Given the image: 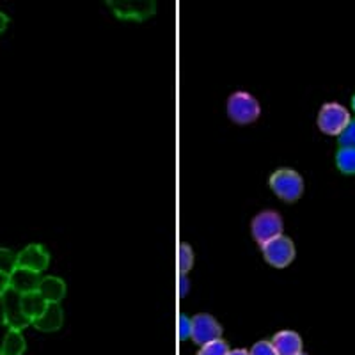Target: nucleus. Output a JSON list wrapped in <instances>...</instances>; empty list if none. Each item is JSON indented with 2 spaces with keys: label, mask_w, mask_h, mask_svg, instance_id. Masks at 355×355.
Here are the masks:
<instances>
[{
  "label": "nucleus",
  "mask_w": 355,
  "mask_h": 355,
  "mask_svg": "<svg viewBox=\"0 0 355 355\" xmlns=\"http://www.w3.org/2000/svg\"><path fill=\"white\" fill-rule=\"evenodd\" d=\"M0 355H4V352H2V348H0Z\"/></svg>",
  "instance_id": "obj_29"
},
{
  "label": "nucleus",
  "mask_w": 355,
  "mask_h": 355,
  "mask_svg": "<svg viewBox=\"0 0 355 355\" xmlns=\"http://www.w3.org/2000/svg\"><path fill=\"white\" fill-rule=\"evenodd\" d=\"M20 304H21V311H24V315L31 320V323L34 320L40 318L41 315L44 313L49 302L43 299L40 295V291H33V293L27 295H20Z\"/></svg>",
  "instance_id": "obj_14"
},
{
  "label": "nucleus",
  "mask_w": 355,
  "mask_h": 355,
  "mask_svg": "<svg viewBox=\"0 0 355 355\" xmlns=\"http://www.w3.org/2000/svg\"><path fill=\"white\" fill-rule=\"evenodd\" d=\"M227 355H249V352L243 350V348H236V350H230Z\"/></svg>",
  "instance_id": "obj_27"
},
{
  "label": "nucleus",
  "mask_w": 355,
  "mask_h": 355,
  "mask_svg": "<svg viewBox=\"0 0 355 355\" xmlns=\"http://www.w3.org/2000/svg\"><path fill=\"white\" fill-rule=\"evenodd\" d=\"M6 325V304H4V297H0V327H4Z\"/></svg>",
  "instance_id": "obj_25"
},
{
  "label": "nucleus",
  "mask_w": 355,
  "mask_h": 355,
  "mask_svg": "<svg viewBox=\"0 0 355 355\" xmlns=\"http://www.w3.org/2000/svg\"><path fill=\"white\" fill-rule=\"evenodd\" d=\"M352 107H354V112H355V94H354V98H352Z\"/></svg>",
  "instance_id": "obj_28"
},
{
  "label": "nucleus",
  "mask_w": 355,
  "mask_h": 355,
  "mask_svg": "<svg viewBox=\"0 0 355 355\" xmlns=\"http://www.w3.org/2000/svg\"><path fill=\"white\" fill-rule=\"evenodd\" d=\"M277 355H299L302 354V338L295 331H281L272 338Z\"/></svg>",
  "instance_id": "obj_12"
},
{
  "label": "nucleus",
  "mask_w": 355,
  "mask_h": 355,
  "mask_svg": "<svg viewBox=\"0 0 355 355\" xmlns=\"http://www.w3.org/2000/svg\"><path fill=\"white\" fill-rule=\"evenodd\" d=\"M222 327L220 323L211 315L199 313L192 318V341L198 343L199 347L206 343H211L215 339H220Z\"/></svg>",
  "instance_id": "obj_8"
},
{
  "label": "nucleus",
  "mask_w": 355,
  "mask_h": 355,
  "mask_svg": "<svg viewBox=\"0 0 355 355\" xmlns=\"http://www.w3.org/2000/svg\"><path fill=\"white\" fill-rule=\"evenodd\" d=\"M341 148H354L355 150V119L343 130V133L338 137Z\"/></svg>",
  "instance_id": "obj_20"
},
{
  "label": "nucleus",
  "mask_w": 355,
  "mask_h": 355,
  "mask_svg": "<svg viewBox=\"0 0 355 355\" xmlns=\"http://www.w3.org/2000/svg\"><path fill=\"white\" fill-rule=\"evenodd\" d=\"M192 338V318H189L187 315L180 316V339L185 341V339Z\"/></svg>",
  "instance_id": "obj_22"
},
{
  "label": "nucleus",
  "mask_w": 355,
  "mask_h": 355,
  "mask_svg": "<svg viewBox=\"0 0 355 355\" xmlns=\"http://www.w3.org/2000/svg\"><path fill=\"white\" fill-rule=\"evenodd\" d=\"M43 275L36 274V272L25 270V268H17L11 274V290L17 291L18 295H27L37 291L41 284Z\"/></svg>",
  "instance_id": "obj_11"
},
{
  "label": "nucleus",
  "mask_w": 355,
  "mask_h": 355,
  "mask_svg": "<svg viewBox=\"0 0 355 355\" xmlns=\"http://www.w3.org/2000/svg\"><path fill=\"white\" fill-rule=\"evenodd\" d=\"M249 355H277V352H275L272 341H266V339H263V341L254 343V347L250 348Z\"/></svg>",
  "instance_id": "obj_21"
},
{
  "label": "nucleus",
  "mask_w": 355,
  "mask_h": 355,
  "mask_svg": "<svg viewBox=\"0 0 355 355\" xmlns=\"http://www.w3.org/2000/svg\"><path fill=\"white\" fill-rule=\"evenodd\" d=\"M230 352V345L224 339H215L211 343H206L199 348L198 355H227Z\"/></svg>",
  "instance_id": "obj_18"
},
{
  "label": "nucleus",
  "mask_w": 355,
  "mask_h": 355,
  "mask_svg": "<svg viewBox=\"0 0 355 355\" xmlns=\"http://www.w3.org/2000/svg\"><path fill=\"white\" fill-rule=\"evenodd\" d=\"M192 266H194V250L189 243H182L180 247V272L182 275H187V272L192 270Z\"/></svg>",
  "instance_id": "obj_19"
},
{
  "label": "nucleus",
  "mask_w": 355,
  "mask_h": 355,
  "mask_svg": "<svg viewBox=\"0 0 355 355\" xmlns=\"http://www.w3.org/2000/svg\"><path fill=\"white\" fill-rule=\"evenodd\" d=\"M4 304H6V325L8 329H12V331H25L27 327H31L33 323L27 316L24 315L20 304V295L17 291L9 290L8 293L4 295Z\"/></svg>",
  "instance_id": "obj_9"
},
{
  "label": "nucleus",
  "mask_w": 355,
  "mask_h": 355,
  "mask_svg": "<svg viewBox=\"0 0 355 355\" xmlns=\"http://www.w3.org/2000/svg\"><path fill=\"white\" fill-rule=\"evenodd\" d=\"M11 290V275L0 272V297H4Z\"/></svg>",
  "instance_id": "obj_23"
},
{
  "label": "nucleus",
  "mask_w": 355,
  "mask_h": 355,
  "mask_svg": "<svg viewBox=\"0 0 355 355\" xmlns=\"http://www.w3.org/2000/svg\"><path fill=\"white\" fill-rule=\"evenodd\" d=\"M50 254L41 243H31L25 249H21L17 254V268H25V270L41 274L49 268Z\"/></svg>",
  "instance_id": "obj_7"
},
{
  "label": "nucleus",
  "mask_w": 355,
  "mask_h": 355,
  "mask_svg": "<svg viewBox=\"0 0 355 355\" xmlns=\"http://www.w3.org/2000/svg\"><path fill=\"white\" fill-rule=\"evenodd\" d=\"M268 185H270L272 192L279 199H283L286 202L297 201L304 192L302 176L297 171L288 169V167H283V169H277L275 173H272Z\"/></svg>",
  "instance_id": "obj_1"
},
{
  "label": "nucleus",
  "mask_w": 355,
  "mask_h": 355,
  "mask_svg": "<svg viewBox=\"0 0 355 355\" xmlns=\"http://www.w3.org/2000/svg\"><path fill=\"white\" fill-rule=\"evenodd\" d=\"M8 25H9V17L6 15V12L0 11V34L4 33L6 28H8Z\"/></svg>",
  "instance_id": "obj_26"
},
{
  "label": "nucleus",
  "mask_w": 355,
  "mask_h": 355,
  "mask_svg": "<svg viewBox=\"0 0 355 355\" xmlns=\"http://www.w3.org/2000/svg\"><path fill=\"white\" fill-rule=\"evenodd\" d=\"M17 270V254L8 247H0V272L11 275Z\"/></svg>",
  "instance_id": "obj_17"
},
{
  "label": "nucleus",
  "mask_w": 355,
  "mask_h": 355,
  "mask_svg": "<svg viewBox=\"0 0 355 355\" xmlns=\"http://www.w3.org/2000/svg\"><path fill=\"white\" fill-rule=\"evenodd\" d=\"M64 323V311L61 304H49L43 315L33 322V327L40 332H55Z\"/></svg>",
  "instance_id": "obj_10"
},
{
  "label": "nucleus",
  "mask_w": 355,
  "mask_h": 355,
  "mask_svg": "<svg viewBox=\"0 0 355 355\" xmlns=\"http://www.w3.org/2000/svg\"><path fill=\"white\" fill-rule=\"evenodd\" d=\"M119 20L126 21H144L146 18L153 17L157 11V4L153 0H109L107 2Z\"/></svg>",
  "instance_id": "obj_3"
},
{
  "label": "nucleus",
  "mask_w": 355,
  "mask_h": 355,
  "mask_svg": "<svg viewBox=\"0 0 355 355\" xmlns=\"http://www.w3.org/2000/svg\"><path fill=\"white\" fill-rule=\"evenodd\" d=\"M37 291L49 304H59L66 297V283L55 275H44Z\"/></svg>",
  "instance_id": "obj_13"
},
{
  "label": "nucleus",
  "mask_w": 355,
  "mask_h": 355,
  "mask_svg": "<svg viewBox=\"0 0 355 355\" xmlns=\"http://www.w3.org/2000/svg\"><path fill=\"white\" fill-rule=\"evenodd\" d=\"M0 348H2L4 355H24L27 350V343H25V338L20 331L8 329V334L4 336V341H2Z\"/></svg>",
  "instance_id": "obj_15"
},
{
  "label": "nucleus",
  "mask_w": 355,
  "mask_h": 355,
  "mask_svg": "<svg viewBox=\"0 0 355 355\" xmlns=\"http://www.w3.org/2000/svg\"><path fill=\"white\" fill-rule=\"evenodd\" d=\"M283 230V218L274 210H265L256 215L254 220H252V226H250L252 236H254V240L259 245H265L266 242H270V240L281 236Z\"/></svg>",
  "instance_id": "obj_5"
},
{
  "label": "nucleus",
  "mask_w": 355,
  "mask_h": 355,
  "mask_svg": "<svg viewBox=\"0 0 355 355\" xmlns=\"http://www.w3.org/2000/svg\"><path fill=\"white\" fill-rule=\"evenodd\" d=\"M261 252L266 263L274 266V268H286L295 259V254H297L295 252V243L284 234L261 245Z\"/></svg>",
  "instance_id": "obj_6"
},
{
  "label": "nucleus",
  "mask_w": 355,
  "mask_h": 355,
  "mask_svg": "<svg viewBox=\"0 0 355 355\" xmlns=\"http://www.w3.org/2000/svg\"><path fill=\"white\" fill-rule=\"evenodd\" d=\"M336 166L343 174H355V150L354 148H339L336 155Z\"/></svg>",
  "instance_id": "obj_16"
},
{
  "label": "nucleus",
  "mask_w": 355,
  "mask_h": 355,
  "mask_svg": "<svg viewBox=\"0 0 355 355\" xmlns=\"http://www.w3.org/2000/svg\"><path fill=\"white\" fill-rule=\"evenodd\" d=\"M352 117L348 109H345L341 103H325L318 114V128L325 135L339 137L343 130L350 125Z\"/></svg>",
  "instance_id": "obj_4"
},
{
  "label": "nucleus",
  "mask_w": 355,
  "mask_h": 355,
  "mask_svg": "<svg viewBox=\"0 0 355 355\" xmlns=\"http://www.w3.org/2000/svg\"><path fill=\"white\" fill-rule=\"evenodd\" d=\"M189 288H190V283H189V279H187V275H180V283H178L180 297H185V295L189 293Z\"/></svg>",
  "instance_id": "obj_24"
},
{
  "label": "nucleus",
  "mask_w": 355,
  "mask_h": 355,
  "mask_svg": "<svg viewBox=\"0 0 355 355\" xmlns=\"http://www.w3.org/2000/svg\"><path fill=\"white\" fill-rule=\"evenodd\" d=\"M299 355H307V354H304V352H302V354H299Z\"/></svg>",
  "instance_id": "obj_30"
},
{
  "label": "nucleus",
  "mask_w": 355,
  "mask_h": 355,
  "mask_svg": "<svg viewBox=\"0 0 355 355\" xmlns=\"http://www.w3.org/2000/svg\"><path fill=\"white\" fill-rule=\"evenodd\" d=\"M261 114L259 101L245 91H236L227 98V116L236 125H250Z\"/></svg>",
  "instance_id": "obj_2"
}]
</instances>
